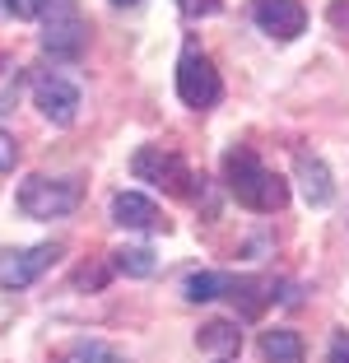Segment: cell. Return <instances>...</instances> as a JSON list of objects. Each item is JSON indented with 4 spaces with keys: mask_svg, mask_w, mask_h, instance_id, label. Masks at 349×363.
I'll return each instance as SVG.
<instances>
[{
    "mask_svg": "<svg viewBox=\"0 0 349 363\" xmlns=\"http://www.w3.org/2000/svg\"><path fill=\"white\" fill-rule=\"evenodd\" d=\"M223 186H228V196L238 205H247V210H256V214H275V210L289 205L284 177H275L247 145H233V150L223 154Z\"/></svg>",
    "mask_w": 349,
    "mask_h": 363,
    "instance_id": "1",
    "label": "cell"
},
{
    "mask_svg": "<svg viewBox=\"0 0 349 363\" xmlns=\"http://www.w3.org/2000/svg\"><path fill=\"white\" fill-rule=\"evenodd\" d=\"M79 201H84V186L74 177H23L19 186V210L28 214V219H65V214L79 210Z\"/></svg>",
    "mask_w": 349,
    "mask_h": 363,
    "instance_id": "2",
    "label": "cell"
},
{
    "mask_svg": "<svg viewBox=\"0 0 349 363\" xmlns=\"http://www.w3.org/2000/svg\"><path fill=\"white\" fill-rule=\"evenodd\" d=\"M38 43L52 61H74V56L84 52L89 43V23L79 14V0H52L43 10V33H38Z\"/></svg>",
    "mask_w": 349,
    "mask_h": 363,
    "instance_id": "3",
    "label": "cell"
},
{
    "mask_svg": "<svg viewBox=\"0 0 349 363\" xmlns=\"http://www.w3.org/2000/svg\"><path fill=\"white\" fill-rule=\"evenodd\" d=\"M131 172H135L140 182H149V186H159V191L168 196H191V168L182 163V154L163 150V145H140L135 159H131Z\"/></svg>",
    "mask_w": 349,
    "mask_h": 363,
    "instance_id": "4",
    "label": "cell"
},
{
    "mask_svg": "<svg viewBox=\"0 0 349 363\" xmlns=\"http://www.w3.org/2000/svg\"><path fill=\"white\" fill-rule=\"evenodd\" d=\"M177 98L191 107V112H205L223 98V79L214 70V61L205 52H182L177 61Z\"/></svg>",
    "mask_w": 349,
    "mask_h": 363,
    "instance_id": "5",
    "label": "cell"
},
{
    "mask_svg": "<svg viewBox=\"0 0 349 363\" xmlns=\"http://www.w3.org/2000/svg\"><path fill=\"white\" fill-rule=\"evenodd\" d=\"M33 103L52 126H70L79 117V84L65 70H38L33 75Z\"/></svg>",
    "mask_w": 349,
    "mask_h": 363,
    "instance_id": "6",
    "label": "cell"
},
{
    "mask_svg": "<svg viewBox=\"0 0 349 363\" xmlns=\"http://www.w3.org/2000/svg\"><path fill=\"white\" fill-rule=\"evenodd\" d=\"M56 257H61V247H56V242L19 247V252H0V284H5V289H28Z\"/></svg>",
    "mask_w": 349,
    "mask_h": 363,
    "instance_id": "7",
    "label": "cell"
},
{
    "mask_svg": "<svg viewBox=\"0 0 349 363\" xmlns=\"http://www.w3.org/2000/svg\"><path fill=\"white\" fill-rule=\"evenodd\" d=\"M252 19L265 38H275V43H294L298 33L307 28V10L298 0H256L252 5Z\"/></svg>",
    "mask_w": 349,
    "mask_h": 363,
    "instance_id": "8",
    "label": "cell"
},
{
    "mask_svg": "<svg viewBox=\"0 0 349 363\" xmlns=\"http://www.w3.org/2000/svg\"><path fill=\"white\" fill-rule=\"evenodd\" d=\"M112 224L140 228V233H159V228H168V219L159 214V205L149 201V196H140V191H116L112 196Z\"/></svg>",
    "mask_w": 349,
    "mask_h": 363,
    "instance_id": "9",
    "label": "cell"
},
{
    "mask_svg": "<svg viewBox=\"0 0 349 363\" xmlns=\"http://www.w3.org/2000/svg\"><path fill=\"white\" fill-rule=\"evenodd\" d=\"M298 182H303V201L312 210H326L336 201V186H331V168L317 154H298Z\"/></svg>",
    "mask_w": 349,
    "mask_h": 363,
    "instance_id": "10",
    "label": "cell"
},
{
    "mask_svg": "<svg viewBox=\"0 0 349 363\" xmlns=\"http://www.w3.org/2000/svg\"><path fill=\"white\" fill-rule=\"evenodd\" d=\"M261 354L265 363H303V340L289 326H270V331H261Z\"/></svg>",
    "mask_w": 349,
    "mask_h": 363,
    "instance_id": "11",
    "label": "cell"
},
{
    "mask_svg": "<svg viewBox=\"0 0 349 363\" xmlns=\"http://www.w3.org/2000/svg\"><path fill=\"white\" fill-rule=\"evenodd\" d=\"M228 279L233 275H219V270H196V275H187L182 294H187V303H214L228 294Z\"/></svg>",
    "mask_w": 349,
    "mask_h": 363,
    "instance_id": "12",
    "label": "cell"
},
{
    "mask_svg": "<svg viewBox=\"0 0 349 363\" xmlns=\"http://www.w3.org/2000/svg\"><path fill=\"white\" fill-rule=\"evenodd\" d=\"M228 298L243 303V317H261V308L275 298V294H270L265 279H228Z\"/></svg>",
    "mask_w": 349,
    "mask_h": 363,
    "instance_id": "13",
    "label": "cell"
},
{
    "mask_svg": "<svg viewBox=\"0 0 349 363\" xmlns=\"http://www.w3.org/2000/svg\"><path fill=\"white\" fill-rule=\"evenodd\" d=\"M112 270H121V275H131V279H149L154 270H159V261H154L149 247H116L112 252Z\"/></svg>",
    "mask_w": 349,
    "mask_h": 363,
    "instance_id": "14",
    "label": "cell"
},
{
    "mask_svg": "<svg viewBox=\"0 0 349 363\" xmlns=\"http://www.w3.org/2000/svg\"><path fill=\"white\" fill-rule=\"evenodd\" d=\"M196 345H201V350H214V354H233L238 345H243V331H238L233 321H205L201 335H196Z\"/></svg>",
    "mask_w": 349,
    "mask_h": 363,
    "instance_id": "15",
    "label": "cell"
},
{
    "mask_svg": "<svg viewBox=\"0 0 349 363\" xmlns=\"http://www.w3.org/2000/svg\"><path fill=\"white\" fill-rule=\"evenodd\" d=\"M19 89H23V65L14 61V56H0V117H5V112H14Z\"/></svg>",
    "mask_w": 349,
    "mask_h": 363,
    "instance_id": "16",
    "label": "cell"
},
{
    "mask_svg": "<svg viewBox=\"0 0 349 363\" xmlns=\"http://www.w3.org/2000/svg\"><path fill=\"white\" fill-rule=\"evenodd\" d=\"M61 363H126V359H121V354H112L107 345H74Z\"/></svg>",
    "mask_w": 349,
    "mask_h": 363,
    "instance_id": "17",
    "label": "cell"
},
{
    "mask_svg": "<svg viewBox=\"0 0 349 363\" xmlns=\"http://www.w3.org/2000/svg\"><path fill=\"white\" fill-rule=\"evenodd\" d=\"M177 10L187 14V19H210V14L223 10V0H177Z\"/></svg>",
    "mask_w": 349,
    "mask_h": 363,
    "instance_id": "18",
    "label": "cell"
},
{
    "mask_svg": "<svg viewBox=\"0 0 349 363\" xmlns=\"http://www.w3.org/2000/svg\"><path fill=\"white\" fill-rule=\"evenodd\" d=\"M52 0H10V14L14 19H43V10Z\"/></svg>",
    "mask_w": 349,
    "mask_h": 363,
    "instance_id": "19",
    "label": "cell"
},
{
    "mask_svg": "<svg viewBox=\"0 0 349 363\" xmlns=\"http://www.w3.org/2000/svg\"><path fill=\"white\" fill-rule=\"evenodd\" d=\"M14 163H19V145H14V135L0 130V172H14Z\"/></svg>",
    "mask_w": 349,
    "mask_h": 363,
    "instance_id": "20",
    "label": "cell"
},
{
    "mask_svg": "<svg viewBox=\"0 0 349 363\" xmlns=\"http://www.w3.org/2000/svg\"><path fill=\"white\" fill-rule=\"evenodd\" d=\"M326 363H349V335H345V331L331 340V359H326Z\"/></svg>",
    "mask_w": 349,
    "mask_h": 363,
    "instance_id": "21",
    "label": "cell"
},
{
    "mask_svg": "<svg viewBox=\"0 0 349 363\" xmlns=\"http://www.w3.org/2000/svg\"><path fill=\"white\" fill-rule=\"evenodd\" d=\"M103 279H107L103 270H79V284H103Z\"/></svg>",
    "mask_w": 349,
    "mask_h": 363,
    "instance_id": "22",
    "label": "cell"
},
{
    "mask_svg": "<svg viewBox=\"0 0 349 363\" xmlns=\"http://www.w3.org/2000/svg\"><path fill=\"white\" fill-rule=\"evenodd\" d=\"M112 5H140V0H112Z\"/></svg>",
    "mask_w": 349,
    "mask_h": 363,
    "instance_id": "23",
    "label": "cell"
},
{
    "mask_svg": "<svg viewBox=\"0 0 349 363\" xmlns=\"http://www.w3.org/2000/svg\"><path fill=\"white\" fill-rule=\"evenodd\" d=\"M0 10H10V0H0Z\"/></svg>",
    "mask_w": 349,
    "mask_h": 363,
    "instance_id": "24",
    "label": "cell"
},
{
    "mask_svg": "<svg viewBox=\"0 0 349 363\" xmlns=\"http://www.w3.org/2000/svg\"><path fill=\"white\" fill-rule=\"evenodd\" d=\"M219 363H223V359H219Z\"/></svg>",
    "mask_w": 349,
    "mask_h": 363,
    "instance_id": "25",
    "label": "cell"
}]
</instances>
